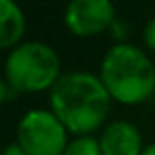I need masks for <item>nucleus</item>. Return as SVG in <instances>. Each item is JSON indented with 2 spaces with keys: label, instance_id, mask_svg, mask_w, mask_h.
<instances>
[{
  "label": "nucleus",
  "instance_id": "nucleus-1",
  "mask_svg": "<svg viewBox=\"0 0 155 155\" xmlns=\"http://www.w3.org/2000/svg\"><path fill=\"white\" fill-rule=\"evenodd\" d=\"M53 114L73 134H88L102 126L110 108V92L100 77L87 71H71L51 87Z\"/></svg>",
  "mask_w": 155,
  "mask_h": 155
},
{
  "label": "nucleus",
  "instance_id": "nucleus-2",
  "mask_svg": "<svg viewBox=\"0 0 155 155\" xmlns=\"http://www.w3.org/2000/svg\"><path fill=\"white\" fill-rule=\"evenodd\" d=\"M100 79L110 96L126 104L147 100L155 92V67L140 47L118 43L106 51Z\"/></svg>",
  "mask_w": 155,
  "mask_h": 155
},
{
  "label": "nucleus",
  "instance_id": "nucleus-3",
  "mask_svg": "<svg viewBox=\"0 0 155 155\" xmlns=\"http://www.w3.org/2000/svg\"><path fill=\"white\" fill-rule=\"evenodd\" d=\"M59 77V55L41 41L20 43L4 65V79L18 92L43 91L53 87Z\"/></svg>",
  "mask_w": 155,
  "mask_h": 155
},
{
  "label": "nucleus",
  "instance_id": "nucleus-4",
  "mask_svg": "<svg viewBox=\"0 0 155 155\" xmlns=\"http://www.w3.org/2000/svg\"><path fill=\"white\" fill-rule=\"evenodd\" d=\"M18 143L28 155H63L67 149V128L47 110H30L18 126Z\"/></svg>",
  "mask_w": 155,
  "mask_h": 155
},
{
  "label": "nucleus",
  "instance_id": "nucleus-5",
  "mask_svg": "<svg viewBox=\"0 0 155 155\" xmlns=\"http://www.w3.org/2000/svg\"><path fill=\"white\" fill-rule=\"evenodd\" d=\"M114 20L116 10L110 0H73L65 10V24L75 35H96Z\"/></svg>",
  "mask_w": 155,
  "mask_h": 155
},
{
  "label": "nucleus",
  "instance_id": "nucleus-6",
  "mask_svg": "<svg viewBox=\"0 0 155 155\" xmlns=\"http://www.w3.org/2000/svg\"><path fill=\"white\" fill-rule=\"evenodd\" d=\"M102 155H141V134L132 122L118 120L106 126L98 140Z\"/></svg>",
  "mask_w": 155,
  "mask_h": 155
},
{
  "label": "nucleus",
  "instance_id": "nucleus-7",
  "mask_svg": "<svg viewBox=\"0 0 155 155\" xmlns=\"http://www.w3.org/2000/svg\"><path fill=\"white\" fill-rule=\"evenodd\" d=\"M26 20L12 0H0V47H12L22 39Z\"/></svg>",
  "mask_w": 155,
  "mask_h": 155
},
{
  "label": "nucleus",
  "instance_id": "nucleus-8",
  "mask_svg": "<svg viewBox=\"0 0 155 155\" xmlns=\"http://www.w3.org/2000/svg\"><path fill=\"white\" fill-rule=\"evenodd\" d=\"M63 155H102V151H100V143L94 137L83 136V137L69 141Z\"/></svg>",
  "mask_w": 155,
  "mask_h": 155
},
{
  "label": "nucleus",
  "instance_id": "nucleus-9",
  "mask_svg": "<svg viewBox=\"0 0 155 155\" xmlns=\"http://www.w3.org/2000/svg\"><path fill=\"white\" fill-rule=\"evenodd\" d=\"M18 94H20V92L16 91V88L12 87V84L8 83L6 79L0 81V102H8V100H14V98H18Z\"/></svg>",
  "mask_w": 155,
  "mask_h": 155
},
{
  "label": "nucleus",
  "instance_id": "nucleus-10",
  "mask_svg": "<svg viewBox=\"0 0 155 155\" xmlns=\"http://www.w3.org/2000/svg\"><path fill=\"white\" fill-rule=\"evenodd\" d=\"M143 41L151 51H155V16L145 24V28H143Z\"/></svg>",
  "mask_w": 155,
  "mask_h": 155
},
{
  "label": "nucleus",
  "instance_id": "nucleus-11",
  "mask_svg": "<svg viewBox=\"0 0 155 155\" xmlns=\"http://www.w3.org/2000/svg\"><path fill=\"white\" fill-rule=\"evenodd\" d=\"M2 155H28V153L24 151V147L20 143H10V145H6V149L2 151Z\"/></svg>",
  "mask_w": 155,
  "mask_h": 155
},
{
  "label": "nucleus",
  "instance_id": "nucleus-12",
  "mask_svg": "<svg viewBox=\"0 0 155 155\" xmlns=\"http://www.w3.org/2000/svg\"><path fill=\"white\" fill-rule=\"evenodd\" d=\"M141 155H155V143H149L143 147V151H141Z\"/></svg>",
  "mask_w": 155,
  "mask_h": 155
}]
</instances>
